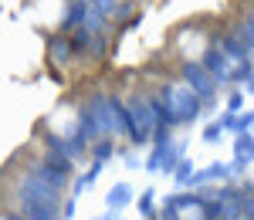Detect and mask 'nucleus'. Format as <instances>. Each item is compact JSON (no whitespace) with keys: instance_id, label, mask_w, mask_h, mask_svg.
Instances as JSON below:
<instances>
[{"instance_id":"obj_10","label":"nucleus","mask_w":254,"mask_h":220,"mask_svg":"<svg viewBox=\"0 0 254 220\" xmlns=\"http://www.w3.org/2000/svg\"><path fill=\"white\" fill-rule=\"evenodd\" d=\"M234 160H241V163H251L254 160V136H251V132H237V139H234Z\"/></svg>"},{"instance_id":"obj_19","label":"nucleus","mask_w":254,"mask_h":220,"mask_svg":"<svg viewBox=\"0 0 254 220\" xmlns=\"http://www.w3.org/2000/svg\"><path fill=\"white\" fill-rule=\"evenodd\" d=\"M139 214H142V217H153V190L142 193V200H139Z\"/></svg>"},{"instance_id":"obj_18","label":"nucleus","mask_w":254,"mask_h":220,"mask_svg":"<svg viewBox=\"0 0 254 220\" xmlns=\"http://www.w3.org/2000/svg\"><path fill=\"white\" fill-rule=\"evenodd\" d=\"M220 132H224V125H220V119H217V122H210V125L203 129V142H217V139H220Z\"/></svg>"},{"instance_id":"obj_6","label":"nucleus","mask_w":254,"mask_h":220,"mask_svg":"<svg viewBox=\"0 0 254 220\" xmlns=\"http://www.w3.org/2000/svg\"><path fill=\"white\" fill-rule=\"evenodd\" d=\"M210 75H214L217 85H231L234 81V64H231V58L220 51V48H210V51H203V61H200Z\"/></svg>"},{"instance_id":"obj_20","label":"nucleus","mask_w":254,"mask_h":220,"mask_svg":"<svg viewBox=\"0 0 254 220\" xmlns=\"http://www.w3.org/2000/svg\"><path fill=\"white\" fill-rule=\"evenodd\" d=\"M241 105H244V92H234L227 99V112H241Z\"/></svg>"},{"instance_id":"obj_2","label":"nucleus","mask_w":254,"mask_h":220,"mask_svg":"<svg viewBox=\"0 0 254 220\" xmlns=\"http://www.w3.org/2000/svg\"><path fill=\"white\" fill-rule=\"evenodd\" d=\"M129 115H132V142H136V146H146L159 129V115H156L153 99L136 95V99L129 102Z\"/></svg>"},{"instance_id":"obj_11","label":"nucleus","mask_w":254,"mask_h":220,"mask_svg":"<svg viewBox=\"0 0 254 220\" xmlns=\"http://www.w3.org/2000/svg\"><path fill=\"white\" fill-rule=\"evenodd\" d=\"M24 217H27V220H58V210H51V207H34V203H24Z\"/></svg>"},{"instance_id":"obj_8","label":"nucleus","mask_w":254,"mask_h":220,"mask_svg":"<svg viewBox=\"0 0 254 220\" xmlns=\"http://www.w3.org/2000/svg\"><path fill=\"white\" fill-rule=\"evenodd\" d=\"M180 217H183V220H217V214L210 210V203H203V200L193 193L190 200L180 207Z\"/></svg>"},{"instance_id":"obj_1","label":"nucleus","mask_w":254,"mask_h":220,"mask_svg":"<svg viewBox=\"0 0 254 220\" xmlns=\"http://www.w3.org/2000/svg\"><path fill=\"white\" fill-rule=\"evenodd\" d=\"M159 99H163L176 115H180V122H193L196 115H200V109H203V99L196 95L187 81H176V85L159 88Z\"/></svg>"},{"instance_id":"obj_25","label":"nucleus","mask_w":254,"mask_h":220,"mask_svg":"<svg viewBox=\"0 0 254 220\" xmlns=\"http://www.w3.org/2000/svg\"><path fill=\"white\" fill-rule=\"evenodd\" d=\"M244 92H248V95H254V75L248 81H244Z\"/></svg>"},{"instance_id":"obj_3","label":"nucleus","mask_w":254,"mask_h":220,"mask_svg":"<svg viewBox=\"0 0 254 220\" xmlns=\"http://www.w3.org/2000/svg\"><path fill=\"white\" fill-rule=\"evenodd\" d=\"M17 193H20V200H24V203H34V207H51V210H58V203H61V190H58V186L44 183L41 176H34L31 169L20 176Z\"/></svg>"},{"instance_id":"obj_13","label":"nucleus","mask_w":254,"mask_h":220,"mask_svg":"<svg viewBox=\"0 0 254 220\" xmlns=\"http://www.w3.org/2000/svg\"><path fill=\"white\" fill-rule=\"evenodd\" d=\"M75 51H81V48H95V31H92V27H85V24H81V27H75Z\"/></svg>"},{"instance_id":"obj_12","label":"nucleus","mask_w":254,"mask_h":220,"mask_svg":"<svg viewBox=\"0 0 254 220\" xmlns=\"http://www.w3.org/2000/svg\"><path fill=\"white\" fill-rule=\"evenodd\" d=\"M71 51H75V41H68V38L51 41V58H55V61H68V58H71Z\"/></svg>"},{"instance_id":"obj_23","label":"nucleus","mask_w":254,"mask_h":220,"mask_svg":"<svg viewBox=\"0 0 254 220\" xmlns=\"http://www.w3.org/2000/svg\"><path fill=\"white\" fill-rule=\"evenodd\" d=\"M129 10H132V3H119V7H116V17H126Z\"/></svg>"},{"instance_id":"obj_21","label":"nucleus","mask_w":254,"mask_h":220,"mask_svg":"<svg viewBox=\"0 0 254 220\" xmlns=\"http://www.w3.org/2000/svg\"><path fill=\"white\" fill-rule=\"evenodd\" d=\"M95 3H98V10H102V14H105V17H109V14H112V17H116V7H119L116 0H95Z\"/></svg>"},{"instance_id":"obj_15","label":"nucleus","mask_w":254,"mask_h":220,"mask_svg":"<svg viewBox=\"0 0 254 220\" xmlns=\"http://www.w3.org/2000/svg\"><path fill=\"white\" fill-rule=\"evenodd\" d=\"M173 176H176V183H180V186H187V183H193V163L190 160H180V166H176L173 169Z\"/></svg>"},{"instance_id":"obj_16","label":"nucleus","mask_w":254,"mask_h":220,"mask_svg":"<svg viewBox=\"0 0 254 220\" xmlns=\"http://www.w3.org/2000/svg\"><path fill=\"white\" fill-rule=\"evenodd\" d=\"M112 153H116V146H112V139H105V136H102V139L92 146V156H95V163H105Z\"/></svg>"},{"instance_id":"obj_24","label":"nucleus","mask_w":254,"mask_h":220,"mask_svg":"<svg viewBox=\"0 0 254 220\" xmlns=\"http://www.w3.org/2000/svg\"><path fill=\"white\" fill-rule=\"evenodd\" d=\"M68 217H75V197L64 203V220H68Z\"/></svg>"},{"instance_id":"obj_7","label":"nucleus","mask_w":254,"mask_h":220,"mask_svg":"<svg viewBox=\"0 0 254 220\" xmlns=\"http://www.w3.org/2000/svg\"><path fill=\"white\" fill-rule=\"evenodd\" d=\"M217 48H220V51L231 58V64H234V68H237V64H244V61H251V48L237 38V31H234V34H224Z\"/></svg>"},{"instance_id":"obj_22","label":"nucleus","mask_w":254,"mask_h":220,"mask_svg":"<svg viewBox=\"0 0 254 220\" xmlns=\"http://www.w3.org/2000/svg\"><path fill=\"white\" fill-rule=\"evenodd\" d=\"M126 166H129V169H139V156H136V153L126 156Z\"/></svg>"},{"instance_id":"obj_5","label":"nucleus","mask_w":254,"mask_h":220,"mask_svg":"<svg viewBox=\"0 0 254 220\" xmlns=\"http://www.w3.org/2000/svg\"><path fill=\"white\" fill-rule=\"evenodd\" d=\"M183 81L193 88L196 95L203 99V105L210 109L214 105V95H217V81H214V75L200 64V61H183Z\"/></svg>"},{"instance_id":"obj_17","label":"nucleus","mask_w":254,"mask_h":220,"mask_svg":"<svg viewBox=\"0 0 254 220\" xmlns=\"http://www.w3.org/2000/svg\"><path fill=\"white\" fill-rule=\"evenodd\" d=\"M254 129V112H237L234 115V125H231V132H251Z\"/></svg>"},{"instance_id":"obj_4","label":"nucleus","mask_w":254,"mask_h":220,"mask_svg":"<svg viewBox=\"0 0 254 220\" xmlns=\"http://www.w3.org/2000/svg\"><path fill=\"white\" fill-rule=\"evenodd\" d=\"M31 173L34 176H41L44 183H51V186H64V183L71 180V173H75V166H71V160L68 156H61V153H55V156H48V160H38L34 166H31Z\"/></svg>"},{"instance_id":"obj_14","label":"nucleus","mask_w":254,"mask_h":220,"mask_svg":"<svg viewBox=\"0 0 254 220\" xmlns=\"http://www.w3.org/2000/svg\"><path fill=\"white\" fill-rule=\"evenodd\" d=\"M237 38L244 41V44L251 48V55H254V17H244L237 24Z\"/></svg>"},{"instance_id":"obj_9","label":"nucleus","mask_w":254,"mask_h":220,"mask_svg":"<svg viewBox=\"0 0 254 220\" xmlns=\"http://www.w3.org/2000/svg\"><path fill=\"white\" fill-rule=\"evenodd\" d=\"M129 200H132V186H129V183H116V186L109 190V197H105V203H109V210H112V214L122 210Z\"/></svg>"}]
</instances>
